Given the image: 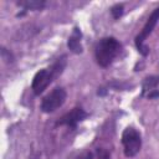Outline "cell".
<instances>
[{"label":"cell","mask_w":159,"mask_h":159,"mask_svg":"<svg viewBox=\"0 0 159 159\" xmlns=\"http://www.w3.org/2000/svg\"><path fill=\"white\" fill-rule=\"evenodd\" d=\"M99 159H109V155H108V153L103 152V153L99 155Z\"/></svg>","instance_id":"12"},{"label":"cell","mask_w":159,"mask_h":159,"mask_svg":"<svg viewBox=\"0 0 159 159\" xmlns=\"http://www.w3.org/2000/svg\"><path fill=\"white\" fill-rule=\"evenodd\" d=\"M81 31L78 27H75L72 35L68 37L67 46L73 53H81L82 52V45H81Z\"/></svg>","instance_id":"7"},{"label":"cell","mask_w":159,"mask_h":159,"mask_svg":"<svg viewBox=\"0 0 159 159\" xmlns=\"http://www.w3.org/2000/svg\"><path fill=\"white\" fill-rule=\"evenodd\" d=\"M123 5L122 4H117V5H114L112 9H111V12H112V15H113V17L114 19H118V17H120L122 15H123Z\"/></svg>","instance_id":"11"},{"label":"cell","mask_w":159,"mask_h":159,"mask_svg":"<svg viewBox=\"0 0 159 159\" xmlns=\"http://www.w3.org/2000/svg\"><path fill=\"white\" fill-rule=\"evenodd\" d=\"M20 6H22L26 10H41L45 6V1H39V0H25L19 2Z\"/></svg>","instance_id":"9"},{"label":"cell","mask_w":159,"mask_h":159,"mask_svg":"<svg viewBox=\"0 0 159 159\" xmlns=\"http://www.w3.org/2000/svg\"><path fill=\"white\" fill-rule=\"evenodd\" d=\"M67 93L62 87H56L53 88L48 94H46L41 102V109L45 113H51L55 112L57 108H60L65 101H66Z\"/></svg>","instance_id":"5"},{"label":"cell","mask_w":159,"mask_h":159,"mask_svg":"<svg viewBox=\"0 0 159 159\" xmlns=\"http://www.w3.org/2000/svg\"><path fill=\"white\" fill-rule=\"evenodd\" d=\"M122 45L114 37H103L96 45L94 55L97 63L102 67L109 66L113 60L119 55Z\"/></svg>","instance_id":"2"},{"label":"cell","mask_w":159,"mask_h":159,"mask_svg":"<svg viewBox=\"0 0 159 159\" xmlns=\"http://www.w3.org/2000/svg\"><path fill=\"white\" fill-rule=\"evenodd\" d=\"M158 21H159V7H157V9L153 10V12H152L150 16L148 17L145 25L143 26L142 31H140V32L137 35V37H135V46H137L138 51H139L143 56H147L148 52H149V48L144 45V41H145L147 37L152 34V31L154 30V27H155V25H157Z\"/></svg>","instance_id":"4"},{"label":"cell","mask_w":159,"mask_h":159,"mask_svg":"<svg viewBox=\"0 0 159 159\" xmlns=\"http://www.w3.org/2000/svg\"><path fill=\"white\" fill-rule=\"evenodd\" d=\"M65 66H66V56L58 58L50 68L40 70V71L35 75V77H34V80H32L31 88H32L34 93L37 94V96H39L40 93H42V92L47 88V86L53 81V78L57 77L58 75H61V72L63 71Z\"/></svg>","instance_id":"1"},{"label":"cell","mask_w":159,"mask_h":159,"mask_svg":"<svg viewBox=\"0 0 159 159\" xmlns=\"http://www.w3.org/2000/svg\"><path fill=\"white\" fill-rule=\"evenodd\" d=\"M92 153L88 152V150H84V152H81V153H76L71 157H68L67 159H92Z\"/></svg>","instance_id":"10"},{"label":"cell","mask_w":159,"mask_h":159,"mask_svg":"<svg viewBox=\"0 0 159 159\" xmlns=\"http://www.w3.org/2000/svg\"><path fill=\"white\" fill-rule=\"evenodd\" d=\"M122 144L124 147V155L132 158L138 154L142 147V137L137 129L128 127L122 134Z\"/></svg>","instance_id":"3"},{"label":"cell","mask_w":159,"mask_h":159,"mask_svg":"<svg viewBox=\"0 0 159 159\" xmlns=\"http://www.w3.org/2000/svg\"><path fill=\"white\" fill-rule=\"evenodd\" d=\"M88 114L84 112V109H82L81 107H75L73 109H71L70 112H67L65 116H62L60 118V120L57 122V125H67L70 128H76V125L83 120Z\"/></svg>","instance_id":"6"},{"label":"cell","mask_w":159,"mask_h":159,"mask_svg":"<svg viewBox=\"0 0 159 159\" xmlns=\"http://www.w3.org/2000/svg\"><path fill=\"white\" fill-rule=\"evenodd\" d=\"M159 84V77L158 76H150V77H147L143 82V93L145 92H149L148 96L150 94L152 91H154V88Z\"/></svg>","instance_id":"8"}]
</instances>
